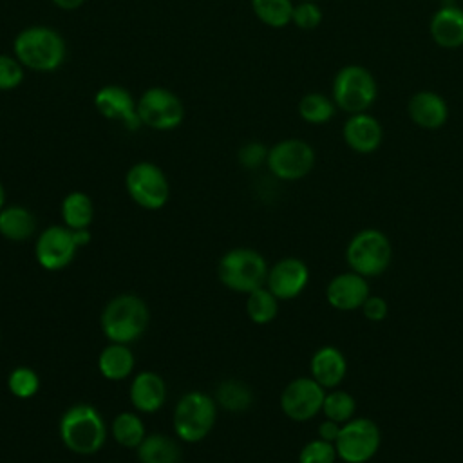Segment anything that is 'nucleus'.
I'll return each instance as SVG.
<instances>
[{
	"label": "nucleus",
	"instance_id": "nucleus-8",
	"mask_svg": "<svg viewBox=\"0 0 463 463\" xmlns=\"http://www.w3.org/2000/svg\"><path fill=\"white\" fill-rule=\"evenodd\" d=\"M137 116L141 127L152 130H174L184 119L181 98L166 87H148L137 99Z\"/></svg>",
	"mask_w": 463,
	"mask_h": 463
},
{
	"label": "nucleus",
	"instance_id": "nucleus-21",
	"mask_svg": "<svg viewBox=\"0 0 463 463\" xmlns=\"http://www.w3.org/2000/svg\"><path fill=\"white\" fill-rule=\"evenodd\" d=\"M345 371V358L336 347H320L311 358V378L322 387H336L344 380Z\"/></svg>",
	"mask_w": 463,
	"mask_h": 463
},
{
	"label": "nucleus",
	"instance_id": "nucleus-18",
	"mask_svg": "<svg viewBox=\"0 0 463 463\" xmlns=\"http://www.w3.org/2000/svg\"><path fill=\"white\" fill-rule=\"evenodd\" d=\"M432 42L441 49H459L463 45V9L450 2L438 7L429 22Z\"/></svg>",
	"mask_w": 463,
	"mask_h": 463
},
{
	"label": "nucleus",
	"instance_id": "nucleus-26",
	"mask_svg": "<svg viewBox=\"0 0 463 463\" xmlns=\"http://www.w3.org/2000/svg\"><path fill=\"white\" fill-rule=\"evenodd\" d=\"M110 434L118 445L127 449H137L146 436L143 420L136 412H119L110 423Z\"/></svg>",
	"mask_w": 463,
	"mask_h": 463
},
{
	"label": "nucleus",
	"instance_id": "nucleus-23",
	"mask_svg": "<svg viewBox=\"0 0 463 463\" xmlns=\"http://www.w3.org/2000/svg\"><path fill=\"white\" fill-rule=\"evenodd\" d=\"M36 230V219L31 210L20 204H9L0 210V235L13 242L27 241Z\"/></svg>",
	"mask_w": 463,
	"mask_h": 463
},
{
	"label": "nucleus",
	"instance_id": "nucleus-35",
	"mask_svg": "<svg viewBox=\"0 0 463 463\" xmlns=\"http://www.w3.org/2000/svg\"><path fill=\"white\" fill-rule=\"evenodd\" d=\"M335 458H336L335 445L318 438L302 447L298 454V463H333Z\"/></svg>",
	"mask_w": 463,
	"mask_h": 463
},
{
	"label": "nucleus",
	"instance_id": "nucleus-34",
	"mask_svg": "<svg viewBox=\"0 0 463 463\" xmlns=\"http://www.w3.org/2000/svg\"><path fill=\"white\" fill-rule=\"evenodd\" d=\"M291 24L302 31H313L322 24V9L317 2H297L291 14Z\"/></svg>",
	"mask_w": 463,
	"mask_h": 463
},
{
	"label": "nucleus",
	"instance_id": "nucleus-41",
	"mask_svg": "<svg viewBox=\"0 0 463 463\" xmlns=\"http://www.w3.org/2000/svg\"><path fill=\"white\" fill-rule=\"evenodd\" d=\"M5 206V190H4V184L0 183V210Z\"/></svg>",
	"mask_w": 463,
	"mask_h": 463
},
{
	"label": "nucleus",
	"instance_id": "nucleus-19",
	"mask_svg": "<svg viewBox=\"0 0 463 463\" xmlns=\"http://www.w3.org/2000/svg\"><path fill=\"white\" fill-rule=\"evenodd\" d=\"M130 403L137 412H157L166 400V383L154 371H141L134 376L128 389Z\"/></svg>",
	"mask_w": 463,
	"mask_h": 463
},
{
	"label": "nucleus",
	"instance_id": "nucleus-12",
	"mask_svg": "<svg viewBox=\"0 0 463 463\" xmlns=\"http://www.w3.org/2000/svg\"><path fill=\"white\" fill-rule=\"evenodd\" d=\"M324 398V387L315 378L302 376L291 380L284 387L280 394V409L288 418L295 421H306L322 411Z\"/></svg>",
	"mask_w": 463,
	"mask_h": 463
},
{
	"label": "nucleus",
	"instance_id": "nucleus-6",
	"mask_svg": "<svg viewBox=\"0 0 463 463\" xmlns=\"http://www.w3.org/2000/svg\"><path fill=\"white\" fill-rule=\"evenodd\" d=\"M217 418L215 398L203 391H190L179 398L174 409V430L181 441L197 443L204 439Z\"/></svg>",
	"mask_w": 463,
	"mask_h": 463
},
{
	"label": "nucleus",
	"instance_id": "nucleus-29",
	"mask_svg": "<svg viewBox=\"0 0 463 463\" xmlns=\"http://www.w3.org/2000/svg\"><path fill=\"white\" fill-rule=\"evenodd\" d=\"M253 14L268 27L280 29L291 24L293 0H250Z\"/></svg>",
	"mask_w": 463,
	"mask_h": 463
},
{
	"label": "nucleus",
	"instance_id": "nucleus-5",
	"mask_svg": "<svg viewBox=\"0 0 463 463\" xmlns=\"http://www.w3.org/2000/svg\"><path fill=\"white\" fill-rule=\"evenodd\" d=\"M268 271L264 257L251 248H233L217 264V275L222 286L239 293H251L262 288L268 280Z\"/></svg>",
	"mask_w": 463,
	"mask_h": 463
},
{
	"label": "nucleus",
	"instance_id": "nucleus-14",
	"mask_svg": "<svg viewBox=\"0 0 463 463\" xmlns=\"http://www.w3.org/2000/svg\"><path fill=\"white\" fill-rule=\"evenodd\" d=\"M94 109L109 121L121 123L127 130H137L141 127L137 116V101L128 89L109 83L96 90Z\"/></svg>",
	"mask_w": 463,
	"mask_h": 463
},
{
	"label": "nucleus",
	"instance_id": "nucleus-2",
	"mask_svg": "<svg viewBox=\"0 0 463 463\" xmlns=\"http://www.w3.org/2000/svg\"><path fill=\"white\" fill-rule=\"evenodd\" d=\"M150 311L145 300L132 293L116 295L101 311L99 326L109 342L130 344L148 327Z\"/></svg>",
	"mask_w": 463,
	"mask_h": 463
},
{
	"label": "nucleus",
	"instance_id": "nucleus-10",
	"mask_svg": "<svg viewBox=\"0 0 463 463\" xmlns=\"http://www.w3.org/2000/svg\"><path fill=\"white\" fill-rule=\"evenodd\" d=\"M266 165L277 179L298 181L313 170L315 150L304 139L288 137V139L277 141L268 150Z\"/></svg>",
	"mask_w": 463,
	"mask_h": 463
},
{
	"label": "nucleus",
	"instance_id": "nucleus-40",
	"mask_svg": "<svg viewBox=\"0 0 463 463\" xmlns=\"http://www.w3.org/2000/svg\"><path fill=\"white\" fill-rule=\"evenodd\" d=\"M58 9H63V11H74L78 7L83 5L85 0H51Z\"/></svg>",
	"mask_w": 463,
	"mask_h": 463
},
{
	"label": "nucleus",
	"instance_id": "nucleus-22",
	"mask_svg": "<svg viewBox=\"0 0 463 463\" xmlns=\"http://www.w3.org/2000/svg\"><path fill=\"white\" fill-rule=\"evenodd\" d=\"M134 364L136 360L128 344L110 342L98 356V369L101 376L112 382L125 380L134 371Z\"/></svg>",
	"mask_w": 463,
	"mask_h": 463
},
{
	"label": "nucleus",
	"instance_id": "nucleus-36",
	"mask_svg": "<svg viewBox=\"0 0 463 463\" xmlns=\"http://www.w3.org/2000/svg\"><path fill=\"white\" fill-rule=\"evenodd\" d=\"M268 150L264 143L260 141H248L244 143L239 152H237V159L239 163L248 168V170H253V168H259L260 165L266 163L268 159Z\"/></svg>",
	"mask_w": 463,
	"mask_h": 463
},
{
	"label": "nucleus",
	"instance_id": "nucleus-33",
	"mask_svg": "<svg viewBox=\"0 0 463 463\" xmlns=\"http://www.w3.org/2000/svg\"><path fill=\"white\" fill-rule=\"evenodd\" d=\"M24 65L14 54L0 52V90H14L24 81Z\"/></svg>",
	"mask_w": 463,
	"mask_h": 463
},
{
	"label": "nucleus",
	"instance_id": "nucleus-16",
	"mask_svg": "<svg viewBox=\"0 0 463 463\" xmlns=\"http://www.w3.org/2000/svg\"><path fill=\"white\" fill-rule=\"evenodd\" d=\"M342 137L351 150L358 154H371L382 145L383 128L369 112L349 114L342 127Z\"/></svg>",
	"mask_w": 463,
	"mask_h": 463
},
{
	"label": "nucleus",
	"instance_id": "nucleus-20",
	"mask_svg": "<svg viewBox=\"0 0 463 463\" xmlns=\"http://www.w3.org/2000/svg\"><path fill=\"white\" fill-rule=\"evenodd\" d=\"M369 297V286L365 279L358 273H342L336 275L326 289L327 302L340 311H351L362 307Z\"/></svg>",
	"mask_w": 463,
	"mask_h": 463
},
{
	"label": "nucleus",
	"instance_id": "nucleus-1",
	"mask_svg": "<svg viewBox=\"0 0 463 463\" xmlns=\"http://www.w3.org/2000/svg\"><path fill=\"white\" fill-rule=\"evenodd\" d=\"M13 54L24 69L54 72L65 61L67 47L63 36L49 25H29L13 42Z\"/></svg>",
	"mask_w": 463,
	"mask_h": 463
},
{
	"label": "nucleus",
	"instance_id": "nucleus-9",
	"mask_svg": "<svg viewBox=\"0 0 463 463\" xmlns=\"http://www.w3.org/2000/svg\"><path fill=\"white\" fill-rule=\"evenodd\" d=\"M391 242L378 230H362L347 246V262L354 273L362 277H374L387 269L391 262Z\"/></svg>",
	"mask_w": 463,
	"mask_h": 463
},
{
	"label": "nucleus",
	"instance_id": "nucleus-13",
	"mask_svg": "<svg viewBox=\"0 0 463 463\" xmlns=\"http://www.w3.org/2000/svg\"><path fill=\"white\" fill-rule=\"evenodd\" d=\"M76 250L78 246L74 242L71 228L49 226L36 239L34 257L43 269L60 271L72 262Z\"/></svg>",
	"mask_w": 463,
	"mask_h": 463
},
{
	"label": "nucleus",
	"instance_id": "nucleus-4",
	"mask_svg": "<svg viewBox=\"0 0 463 463\" xmlns=\"http://www.w3.org/2000/svg\"><path fill=\"white\" fill-rule=\"evenodd\" d=\"M378 98V83L364 65H344L333 78L331 99L347 114L367 112Z\"/></svg>",
	"mask_w": 463,
	"mask_h": 463
},
{
	"label": "nucleus",
	"instance_id": "nucleus-3",
	"mask_svg": "<svg viewBox=\"0 0 463 463\" xmlns=\"http://www.w3.org/2000/svg\"><path fill=\"white\" fill-rule=\"evenodd\" d=\"M61 443L74 454H96L107 439V425L96 407L76 403L69 407L58 425Z\"/></svg>",
	"mask_w": 463,
	"mask_h": 463
},
{
	"label": "nucleus",
	"instance_id": "nucleus-39",
	"mask_svg": "<svg viewBox=\"0 0 463 463\" xmlns=\"http://www.w3.org/2000/svg\"><path fill=\"white\" fill-rule=\"evenodd\" d=\"M72 237H74V242L78 248L81 246H87L90 242V232L89 228H81V230H72Z\"/></svg>",
	"mask_w": 463,
	"mask_h": 463
},
{
	"label": "nucleus",
	"instance_id": "nucleus-28",
	"mask_svg": "<svg viewBox=\"0 0 463 463\" xmlns=\"http://www.w3.org/2000/svg\"><path fill=\"white\" fill-rule=\"evenodd\" d=\"M253 402L251 389L239 380H224L215 389V403L230 412H242Z\"/></svg>",
	"mask_w": 463,
	"mask_h": 463
},
{
	"label": "nucleus",
	"instance_id": "nucleus-15",
	"mask_svg": "<svg viewBox=\"0 0 463 463\" xmlns=\"http://www.w3.org/2000/svg\"><path fill=\"white\" fill-rule=\"evenodd\" d=\"M307 280H309L307 266L298 259L288 257L269 268L266 288L279 300H289L302 293Z\"/></svg>",
	"mask_w": 463,
	"mask_h": 463
},
{
	"label": "nucleus",
	"instance_id": "nucleus-30",
	"mask_svg": "<svg viewBox=\"0 0 463 463\" xmlns=\"http://www.w3.org/2000/svg\"><path fill=\"white\" fill-rule=\"evenodd\" d=\"M277 311H279V298L266 286L248 293L246 313L251 322L268 324L277 317Z\"/></svg>",
	"mask_w": 463,
	"mask_h": 463
},
{
	"label": "nucleus",
	"instance_id": "nucleus-32",
	"mask_svg": "<svg viewBox=\"0 0 463 463\" xmlns=\"http://www.w3.org/2000/svg\"><path fill=\"white\" fill-rule=\"evenodd\" d=\"M354 409H356L354 398L344 391H333V392L326 394L324 403H322V411H324L326 418L333 420L336 423L349 421L351 416L354 414Z\"/></svg>",
	"mask_w": 463,
	"mask_h": 463
},
{
	"label": "nucleus",
	"instance_id": "nucleus-42",
	"mask_svg": "<svg viewBox=\"0 0 463 463\" xmlns=\"http://www.w3.org/2000/svg\"><path fill=\"white\" fill-rule=\"evenodd\" d=\"M297 2H317V0H297Z\"/></svg>",
	"mask_w": 463,
	"mask_h": 463
},
{
	"label": "nucleus",
	"instance_id": "nucleus-24",
	"mask_svg": "<svg viewBox=\"0 0 463 463\" xmlns=\"http://www.w3.org/2000/svg\"><path fill=\"white\" fill-rule=\"evenodd\" d=\"M139 463H179L181 449L175 439L165 434H148L137 447Z\"/></svg>",
	"mask_w": 463,
	"mask_h": 463
},
{
	"label": "nucleus",
	"instance_id": "nucleus-31",
	"mask_svg": "<svg viewBox=\"0 0 463 463\" xmlns=\"http://www.w3.org/2000/svg\"><path fill=\"white\" fill-rule=\"evenodd\" d=\"M7 389L20 400L33 398L40 389V376L31 367L18 365L7 376Z\"/></svg>",
	"mask_w": 463,
	"mask_h": 463
},
{
	"label": "nucleus",
	"instance_id": "nucleus-11",
	"mask_svg": "<svg viewBox=\"0 0 463 463\" xmlns=\"http://www.w3.org/2000/svg\"><path fill=\"white\" fill-rule=\"evenodd\" d=\"M380 447V430L374 421L367 418H358L347 421L340 427L338 438L335 441L336 456L347 463H365L369 461Z\"/></svg>",
	"mask_w": 463,
	"mask_h": 463
},
{
	"label": "nucleus",
	"instance_id": "nucleus-7",
	"mask_svg": "<svg viewBox=\"0 0 463 463\" xmlns=\"http://www.w3.org/2000/svg\"><path fill=\"white\" fill-rule=\"evenodd\" d=\"M125 188L130 199L145 210H159L170 197L166 174L152 161L134 163L125 175Z\"/></svg>",
	"mask_w": 463,
	"mask_h": 463
},
{
	"label": "nucleus",
	"instance_id": "nucleus-37",
	"mask_svg": "<svg viewBox=\"0 0 463 463\" xmlns=\"http://www.w3.org/2000/svg\"><path fill=\"white\" fill-rule=\"evenodd\" d=\"M362 311H364L365 318H369L373 322H380L387 317V302L382 297L369 295L365 298V302L362 304Z\"/></svg>",
	"mask_w": 463,
	"mask_h": 463
},
{
	"label": "nucleus",
	"instance_id": "nucleus-38",
	"mask_svg": "<svg viewBox=\"0 0 463 463\" xmlns=\"http://www.w3.org/2000/svg\"><path fill=\"white\" fill-rule=\"evenodd\" d=\"M338 432H340V427H338V423L333 421V420H326V421L318 427V436H320V439L329 441V443H333V445H335V441H336V438H338Z\"/></svg>",
	"mask_w": 463,
	"mask_h": 463
},
{
	"label": "nucleus",
	"instance_id": "nucleus-27",
	"mask_svg": "<svg viewBox=\"0 0 463 463\" xmlns=\"http://www.w3.org/2000/svg\"><path fill=\"white\" fill-rule=\"evenodd\" d=\"M336 112L335 101L322 92H307L298 101V116L309 125H324Z\"/></svg>",
	"mask_w": 463,
	"mask_h": 463
},
{
	"label": "nucleus",
	"instance_id": "nucleus-17",
	"mask_svg": "<svg viewBox=\"0 0 463 463\" xmlns=\"http://www.w3.org/2000/svg\"><path fill=\"white\" fill-rule=\"evenodd\" d=\"M411 121L425 130H438L449 119V105L445 98L434 90H418L407 101Z\"/></svg>",
	"mask_w": 463,
	"mask_h": 463
},
{
	"label": "nucleus",
	"instance_id": "nucleus-25",
	"mask_svg": "<svg viewBox=\"0 0 463 463\" xmlns=\"http://www.w3.org/2000/svg\"><path fill=\"white\" fill-rule=\"evenodd\" d=\"M61 219L71 230L89 228L94 219V203L85 192H71L61 201Z\"/></svg>",
	"mask_w": 463,
	"mask_h": 463
}]
</instances>
